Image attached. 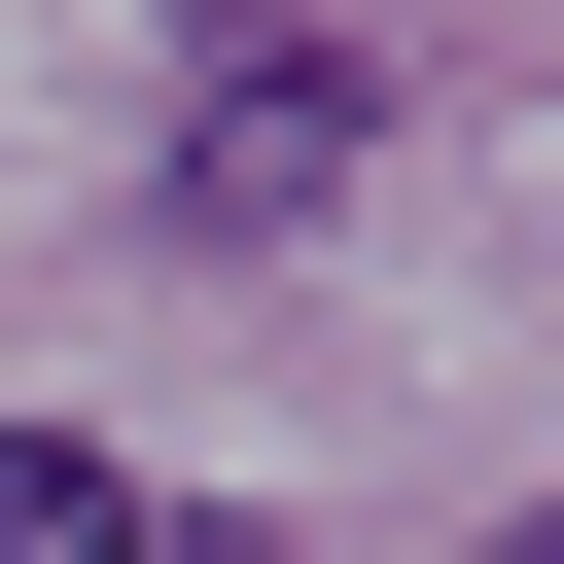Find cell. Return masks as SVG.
I'll list each match as a JSON object with an SVG mask.
<instances>
[{
	"mask_svg": "<svg viewBox=\"0 0 564 564\" xmlns=\"http://www.w3.org/2000/svg\"><path fill=\"white\" fill-rule=\"evenodd\" d=\"M352 141H388V35H212V106H176V247H282Z\"/></svg>",
	"mask_w": 564,
	"mask_h": 564,
	"instance_id": "cell-1",
	"label": "cell"
},
{
	"mask_svg": "<svg viewBox=\"0 0 564 564\" xmlns=\"http://www.w3.org/2000/svg\"><path fill=\"white\" fill-rule=\"evenodd\" d=\"M0 564H141V458H70V423H0Z\"/></svg>",
	"mask_w": 564,
	"mask_h": 564,
	"instance_id": "cell-2",
	"label": "cell"
},
{
	"mask_svg": "<svg viewBox=\"0 0 564 564\" xmlns=\"http://www.w3.org/2000/svg\"><path fill=\"white\" fill-rule=\"evenodd\" d=\"M529 564H564V529H529Z\"/></svg>",
	"mask_w": 564,
	"mask_h": 564,
	"instance_id": "cell-3",
	"label": "cell"
}]
</instances>
